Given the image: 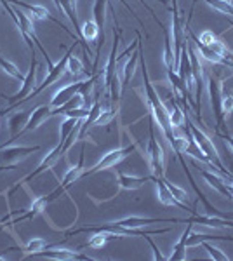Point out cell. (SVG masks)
Listing matches in <instances>:
<instances>
[{"instance_id":"35","label":"cell","mask_w":233,"mask_h":261,"mask_svg":"<svg viewBox=\"0 0 233 261\" xmlns=\"http://www.w3.org/2000/svg\"><path fill=\"white\" fill-rule=\"evenodd\" d=\"M164 181H165V185H167V188L172 192V195H174L177 200L183 202V204H188V193H186V192L183 190V188L176 187V185H172L171 181H167L165 178H164Z\"/></svg>"},{"instance_id":"23","label":"cell","mask_w":233,"mask_h":261,"mask_svg":"<svg viewBox=\"0 0 233 261\" xmlns=\"http://www.w3.org/2000/svg\"><path fill=\"white\" fill-rule=\"evenodd\" d=\"M139 35H141V33H139ZM138 44H139V42H138ZM138 61H139V47H138V53L131 54V60L127 61L125 66H124V75H122V91L129 86L131 79L134 77V71H136Z\"/></svg>"},{"instance_id":"40","label":"cell","mask_w":233,"mask_h":261,"mask_svg":"<svg viewBox=\"0 0 233 261\" xmlns=\"http://www.w3.org/2000/svg\"><path fill=\"white\" fill-rule=\"evenodd\" d=\"M70 2H71V7H73V9L77 11V0H70Z\"/></svg>"},{"instance_id":"6","label":"cell","mask_w":233,"mask_h":261,"mask_svg":"<svg viewBox=\"0 0 233 261\" xmlns=\"http://www.w3.org/2000/svg\"><path fill=\"white\" fill-rule=\"evenodd\" d=\"M75 45H77V42H73V45H71V47H70L68 50H66L65 56H63L61 60H59L58 63H54V65L50 66L49 71H47V75H45V79H44V81H42V84H39V86H37L35 89H33V92L28 96L27 99H30V98H35L37 94H40V92L44 91V89H47L49 86H53L54 82H58V81H59V77H61V75H63V71L66 70V63H68V58L71 56V54H73ZM27 99H24V101H27Z\"/></svg>"},{"instance_id":"31","label":"cell","mask_w":233,"mask_h":261,"mask_svg":"<svg viewBox=\"0 0 233 261\" xmlns=\"http://www.w3.org/2000/svg\"><path fill=\"white\" fill-rule=\"evenodd\" d=\"M117 112H118V107L115 108L113 105H107V107H105V110H103V107H101V113H99V117L96 119L94 125H107L108 122L117 115Z\"/></svg>"},{"instance_id":"38","label":"cell","mask_w":233,"mask_h":261,"mask_svg":"<svg viewBox=\"0 0 233 261\" xmlns=\"http://www.w3.org/2000/svg\"><path fill=\"white\" fill-rule=\"evenodd\" d=\"M216 136L221 138V140L226 143V146H230L231 151H233V136L230 133H216Z\"/></svg>"},{"instance_id":"21","label":"cell","mask_w":233,"mask_h":261,"mask_svg":"<svg viewBox=\"0 0 233 261\" xmlns=\"http://www.w3.org/2000/svg\"><path fill=\"white\" fill-rule=\"evenodd\" d=\"M192 226H193V223H188L186 225V230L183 231V235L179 237V241H177L174 244V247H172V254L169 256V259H172V261H183L186 259V241H188V237H190V233H192Z\"/></svg>"},{"instance_id":"37","label":"cell","mask_w":233,"mask_h":261,"mask_svg":"<svg viewBox=\"0 0 233 261\" xmlns=\"http://www.w3.org/2000/svg\"><path fill=\"white\" fill-rule=\"evenodd\" d=\"M198 39H200V42H202V44L209 45V44H213V42L216 40V35H214L213 32L205 30V32H202V33H200V37H198Z\"/></svg>"},{"instance_id":"20","label":"cell","mask_w":233,"mask_h":261,"mask_svg":"<svg viewBox=\"0 0 233 261\" xmlns=\"http://www.w3.org/2000/svg\"><path fill=\"white\" fill-rule=\"evenodd\" d=\"M30 113H32V112L19 110L18 113H14V115L9 117V130H11V140L9 141L16 140V136L23 133L24 125H27V122L30 119Z\"/></svg>"},{"instance_id":"34","label":"cell","mask_w":233,"mask_h":261,"mask_svg":"<svg viewBox=\"0 0 233 261\" xmlns=\"http://www.w3.org/2000/svg\"><path fill=\"white\" fill-rule=\"evenodd\" d=\"M44 247H47V241H44V239H40V237L32 239V241H30L27 246H24V256L35 254V252L42 251Z\"/></svg>"},{"instance_id":"7","label":"cell","mask_w":233,"mask_h":261,"mask_svg":"<svg viewBox=\"0 0 233 261\" xmlns=\"http://www.w3.org/2000/svg\"><path fill=\"white\" fill-rule=\"evenodd\" d=\"M40 146L33 145V146H4L0 148V164L4 166H16L18 162H21L23 159L30 157L32 153L39 151Z\"/></svg>"},{"instance_id":"36","label":"cell","mask_w":233,"mask_h":261,"mask_svg":"<svg viewBox=\"0 0 233 261\" xmlns=\"http://www.w3.org/2000/svg\"><path fill=\"white\" fill-rule=\"evenodd\" d=\"M145 241H148V244H150V247H151V251H153V259H157V261H167L169 259V258H165L162 252H160V249L157 247V244L153 242V239H151V235H146Z\"/></svg>"},{"instance_id":"16","label":"cell","mask_w":233,"mask_h":261,"mask_svg":"<svg viewBox=\"0 0 233 261\" xmlns=\"http://www.w3.org/2000/svg\"><path fill=\"white\" fill-rule=\"evenodd\" d=\"M198 171H200V176L204 178V181H207V185H209L211 188H214L219 195H223V197H226L228 200H231L230 192H228V187H226L228 181H224L223 176H218L214 171H207L204 167H198Z\"/></svg>"},{"instance_id":"26","label":"cell","mask_w":233,"mask_h":261,"mask_svg":"<svg viewBox=\"0 0 233 261\" xmlns=\"http://www.w3.org/2000/svg\"><path fill=\"white\" fill-rule=\"evenodd\" d=\"M204 241H230L233 242V237H223V235H204V233H190L188 241H186V246L188 247H193V246H198Z\"/></svg>"},{"instance_id":"15","label":"cell","mask_w":233,"mask_h":261,"mask_svg":"<svg viewBox=\"0 0 233 261\" xmlns=\"http://www.w3.org/2000/svg\"><path fill=\"white\" fill-rule=\"evenodd\" d=\"M84 81H77V82H71V84H66V86L59 87V89L54 92L53 99H50V107L53 108H58L61 107V105H65L66 101L73 98L77 92H80V87H82Z\"/></svg>"},{"instance_id":"33","label":"cell","mask_w":233,"mask_h":261,"mask_svg":"<svg viewBox=\"0 0 233 261\" xmlns=\"http://www.w3.org/2000/svg\"><path fill=\"white\" fill-rule=\"evenodd\" d=\"M205 4H209L213 9L219 11L221 14H226V16H233V6L228 0H204Z\"/></svg>"},{"instance_id":"5","label":"cell","mask_w":233,"mask_h":261,"mask_svg":"<svg viewBox=\"0 0 233 261\" xmlns=\"http://www.w3.org/2000/svg\"><path fill=\"white\" fill-rule=\"evenodd\" d=\"M136 148H138V145L133 143V145L125 146V148H115V150L108 151V153H105L103 157L99 159V162L94 164L91 169L82 172V178H87V176H91V174H96V172H99V171H105V169H110V167L117 166L118 162L124 161L127 155H131Z\"/></svg>"},{"instance_id":"13","label":"cell","mask_w":233,"mask_h":261,"mask_svg":"<svg viewBox=\"0 0 233 261\" xmlns=\"http://www.w3.org/2000/svg\"><path fill=\"white\" fill-rule=\"evenodd\" d=\"M50 117H54L53 115V107H50V105H40V107L33 108L32 113H30V119L27 122V125H24V129H23V133L39 129L44 122H47L50 119Z\"/></svg>"},{"instance_id":"8","label":"cell","mask_w":233,"mask_h":261,"mask_svg":"<svg viewBox=\"0 0 233 261\" xmlns=\"http://www.w3.org/2000/svg\"><path fill=\"white\" fill-rule=\"evenodd\" d=\"M63 145H65V143H63V141H59L58 145L54 146L53 150L47 151V155H45V157L42 159V162L39 164V166H37V169L33 171V172H30V174L27 176V178H23V179H21L18 185H21V183H27V181L33 179V178H37V176L42 174V172H45V171L53 169V167H54V164H56V162L59 161V159H61L63 155H65V150H63Z\"/></svg>"},{"instance_id":"29","label":"cell","mask_w":233,"mask_h":261,"mask_svg":"<svg viewBox=\"0 0 233 261\" xmlns=\"http://www.w3.org/2000/svg\"><path fill=\"white\" fill-rule=\"evenodd\" d=\"M80 124V119H73V117H66L65 120L61 122V127H59V141L65 143L66 138L70 136V133L75 129V125Z\"/></svg>"},{"instance_id":"18","label":"cell","mask_w":233,"mask_h":261,"mask_svg":"<svg viewBox=\"0 0 233 261\" xmlns=\"http://www.w3.org/2000/svg\"><path fill=\"white\" fill-rule=\"evenodd\" d=\"M99 35H103L101 30L97 28V24L94 21H86V23L82 24V35H80V39H82V49H84V56H91V49H89L87 42H96L99 39Z\"/></svg>"},{"instance_id":"32","label":"cell","mask_w":233,"mask_h":261,"mask_svg":"<svg viewBox=\"0 0 233 261\" xmlns=\"http://www.w3.org/2000/svg\"><path fill=\"white\" fill-rule=\"evenodd\" d=\"M200 246L204 247V249L207 251V254H209L211 258L216 259V261H226V259H230L221 249H219V247H216L214 244H211V241H204V242L200 244Z\"/></svg>"},{"instance_id":"12","label":"cell","mask_w":233,"mask_h":261,"mask_svg":"<svg viewBox=\"0 0 233 261\" xmlns=\"http://www.w3.org/2000/svg\"><path fill=\"white\" fill-rule=\"evenodd\" d=\"M110 223L125 226V228H141V226L153 225V223H185V220H181V218H139V216H131V218H125V220L110 221Z\"/></svg>"},{"instance_id":"28","label":"cell","mask_w":233,"mask_h":261,"mask_svg":"<svg viewBox=\"0 0 233 261\" xmlns=\"http://www.w3.org/2000/svg\"><path fill=\"white\" fill-rule=\"evenodd\" d=\"M66 70L70 71L71 75H86V77H91V71L84 68L82 61L79 60L77 56H70L68 58V63H66Z\"/></svg>"},{"instance_id":"11","label":"cell","mask_w":233,"mask_h":261,"mask_svg":"<svg viewBox=\"0 0 233 261\" xmlns=\"http://www.w3.org/2000/svg\"><path fill=\"white\" fill-rule=\"evenodd\" d=\"M33 258H47V259H59V261H96L94 258L87 254H82V252L71 251V249H56V251H39L35 254H32Z\"/></svg>"},{"instance_id":"22","label":"cell","mask_w":233,"mask_h":261,"mask_svg":"<svg viewBox=\"0 0 233 261\" xmlns=\"http://www.w3.org/2000/svg\"><path fill=\"white\" fill-rule=\"evenodd\" d=\"M167 101H164V107L167 108V112H169V117H171V124H172V127H183L185 125V113L183 110H181L179 107H177V103H176V99L172 98V96H167Z\"/></svg>"},{"instance_id":"41","label":"cell","mask_w":233,"mask_h":261,"mask_svg":"<svg viewBox=\"0 0 233 261\" xmlns=\"http://www.w3.org/2000/svg\"><path fill=\"white\" fill-rule=\"evenodd\" d=\"M228 2H230V4H231V6H233V0H228Z\"/></svg>"},{"instance_id":"4","label":"cell","mask_w":233,"mask_h":261,"mask_svg":"<svg viewBox=\"0 0 233 261\" xmlns=\"http://www.w3.org/2000/svg\"><path fill=\"white\" fill-rule=\"evenodd\" d=\"M148 146H146V157H148V164H150L151 169V176L155 178H164L165 176V157H164V148L155 138L153 133V122L150 120V127H148Z\"/></svg>"},{"instance_id":"39","label":"cell","mask_w":233,"mask_h":261,"mask_svg":"<svg viewBox=\"0 0 233 261\" xmlns=\"http://www.w3.org/2000/svg\"><path fill=\"white\" fill-rule=\"evenodd\" d=\"M228 187V192H230V197H231V200H233V185H226Z\"/></svg>"},{"instance_id":"19","label":"cell","mask_w":233,"mask_h":261,"mask_svg":"<svg viewBox=\"0 0 233 261\" xmlns=\"http://www.w3.org/2000/svg\"><path fill=\"white\" fill-rule=\"evenodd\" d=\"M146 181H151V174L150 176H131V174H124V172L118 174V187L124 188V190H138Z\"/></svg>"},{"instance_id":"17","label":"cell","mask_w":233,"mask_h":261,"mask_svg":"<svg viewBox=\"0 0 233 261\" xmlns=\"http://www.w3.org/2000/svg\"><path fill=\"white\" fill-rule=\"evenodd\" d=\"M185 223H198V225H204V226H213V228H230L233 226V220L230 218H219V216H209V214H205V216H200V214H193L192 218H188V220H185Z\"/></svg>"},{"instance_id":"24","label":"cell","mask_w":233,"mask_h":261,"mask_svg":"<svg viewBox=\"0 0 233 261\" xmlns=\"http://www.w3.org/2000/svg\"><path fill=\"white\" fill-rule=\"evenodd\" d=\"M110 6L108 0H96L94 2V9H92V16H94V23L97 24V28L103 33L105 27V19H107V7Z\"/></svg>"},{"instance_id":"14","label":"cell","mask_w":233,"mask_h":261,"mask_svg":"<svg viewBox=\"0 0 233 261\" xmlns=\"http://www.w3.org/2000/svg\"><path fill=\"white\" fill-rule=\"evenodd\" d=\"M53 200L54 199H53V195H50V193H49V195H45V197H37V199L32 202V205L24 209L23 214L16 218V220H12L11 223H14V225H16V223H23L27 220H33V218H37L40 213H44V209L47 207Z\"/></svg>"},{"instance_id":"1","label":"cell","mask_w":233,"mask_h":261,"mask_svg":"<svg viewBox=\"0 0 233 261\" xmlns=\"http://www.w3.org/2000/svg\"><path fill=\"white\" fill-rule=\"evenodd\" d=\"M185 124L188 125V129H190V133H192V136H193V140L195 143L198 145V148H200L204 153L207 155V159L211 161V164L218 169L219 174L223 176L224 179H228V183H233V174L230 171L226 169V167L223 166V162H221V159H219V153H218V150H216V146H214V143L211 141V138L207 136V134L204 133V130H200L197 127V125H193L192 124V120L188 119V115L185 117Z\"/></svg>"},{"instance_id":"10","label":"cell","mask_w":233,"mask_h":261,"mask_svg":"<svg viewBox=\"0 0 233 261\" xmlns=\"http://www.w3.org/2000/svg\"><path fill=\"white\" fill-rule=\"evenodd\" d=\"M165 178V176H164ZM164 178H155V176H151V181H155V187H157V197H159V202L164 205H172V207H177V209H183V211H190L192 214H197L195 213V209H190L188 204H183V202H179L176 199L174 195H172V192L167 188V185H165Z\"/></svg>"},{"instance_id":"27","label":"cell","mask_w":233,"mask_h":261,"mask_svg":"<svg viewBox=\"0 0 233 261\" xmlns=\"http://www.w3.org/2000/svg\"><path fill=\"white\" fill-rule=\"evenodd\" d=\"M0 68H2L4 73H7L9 77L16 79V81H23V79H24V75L21 73L18 66H16L14 63H11L9 60H6L2 54H0Z\"/></svg>"},{"instance_id":"9","label":"cell","mask_w":233,"mask_h":261,"mask_svg":"<svg viewBox=\"0 0 233 261\" xmlns=\"http://www.w3.org/2000/svg\"><path fill=\"white\" fill-rule=\"evenodd\" d=\"M84 153H86V151H84V148H82V151H80V159H79L77 166L70 167V169L65 172V176H63L61 185H59V187L54 192H50V195H53L54 200H56L59 195H63V193L68 190V188L75 183V181H79L80 178H82V172H84Z\"/></svg>"},{"instance_id":"30","label":"cell","mask_w":233,"mask_h":261,"mask_svg":"<svg viewBox=\"0 0 233 261\" xmlns=\"http://www.w3.org/2000/svg\"><path fill=\"white\" fill-rule=\"evenodd\" d=\"M221 110L224 117H230L233 113V91L221 87Z\"/></svg>"},{"instance_id":"25","label":"cell","mask_w":233,"mask_h":261,"mask_svg":"<svg viewBox=\"0 0 233 261\" xmlns=\"http://www.w3.org/2000/svg\"><path fill=\"white\" fill-rule=\"evenodd\" d=\"M112 239H118L117 235H113L112 231H105V230H97L94 237H91V241L86 244V247H92V249H101L103 246H107L108 241Z\"/></svg>"},{"instance_id":"2","label":"cell","mask_w":233,"mask_h":261,"mask_svg":"<svg viewBox=\"0 0 233 261\" xmlns=\"http://www.w3.org/2000/svg\"><path fill=\"white\" fill-rule=\"evenodd\" d=\"M37 68H39V63H37L35 53H32V60H30V68H28V73L24 75V79L21 81V89L16 92V94L6 96L7 103H9V107H7L6 110H4V113H9L12 108L19 107L21 101H24L33 92V89L37 87Z\"/></svg>"},{"instance_id":"3","label":"cell","mask_w":233,"mask_h":261,"mask_svg":"<svg viewBox=\"0 0 233 261\" xmlns=\"http://www.w3.org/2000/svg\"><path fill=\"white\" fill-rule=\"evenodd\" d=\"M209 96H211V107L216 119V130L214 133H228L226 127V117L221 110V77L218 71H213L209 75Z\"/></svg>"}]
</instances>
